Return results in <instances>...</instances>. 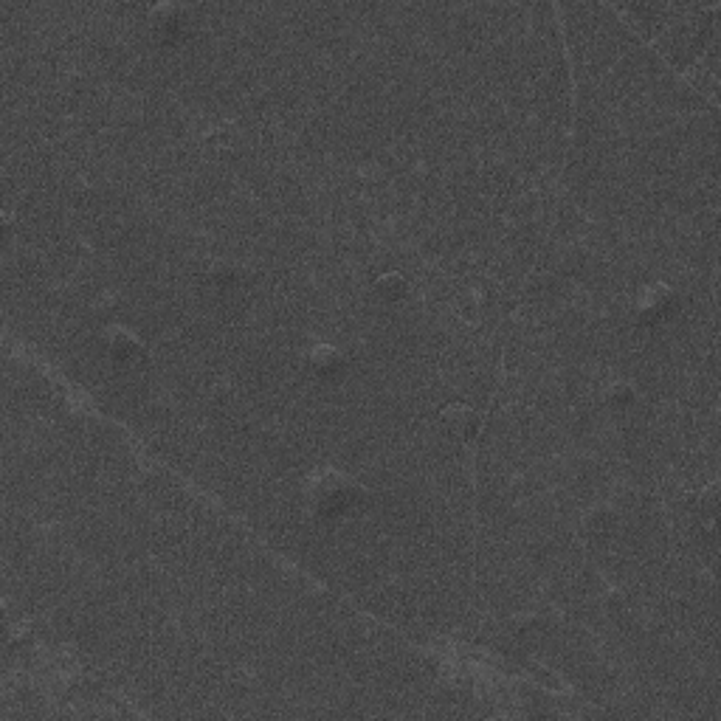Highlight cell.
Returning <instances> with one entry per match:
<instances>
[{"label": "cell", "mask_w": 721, "mask_h": 721, "mask_svg": "<svg viewBox=\"0 0 721 721\" xmlns=\"http://www.w3.org/2000/svg\"><path fill=\"white\" fill-rule=\"evenodd\" d=\"M105 353L116 361V364H136L147 358V347L139 338V333H133L130 327L124 324H113L105 330Z\"/></svg>", "instance_id": "obj_4"}, {"label": "cell", "mask_w": 721, "mask_h": 721, "mask_svg": "<svg viewBox=\"0 0 721 721\" xmlns=\"http://www.w3.org/2000/svg\"><path fill=\"white\" fill-rule=\"evenodd\" d=\"M147 23H150V29H153L155 37H161V40H167V43H175V40L184 37L189 17H186L184 6L161 3V6H153V9H150Z\"/></svg>", "instance_id": "obj_5"}, {"label": "cell", "mask_w": 721, "mask_h": 721, "mask_svg": "<svg viewBox=\"0 0 721 721\" xmlns=\"http://www.w3.org/2000/svg\"><path fill=\"white\" fill-rule=\"evenodd\" d=\"M674 305V288L665 285V282H651V285H645V288L637 291L634 302H631V310H634V319L640 324H657L671 316Z\"/></svg>", "instance_id": "obj_2"}, {"label": "cell", "mask_w": 721, "mask_h": 721, "mask_svg": "<svg viewBox=\"0 0 721 721\" xmlns=\"http://www.w3.org/2000/svg\"><path fill=\"white\" fill-rule=\"evenodd\" d=\"M375 293L384 302H400L409 293V279L403 277L400 271H384L381 277L375 279Z\"/></svg>", "instance_id": "obj_7"}, {"label": "cell", "mask_w": 721, "mask_h": 721, "mask_svg": "<svg viewBox=\"0 0 721 721\" xmlns=\"http://www.w3.org/2000/svg\"><path fill=\"white\" fill-rule=\"evenodd\" d=\"M302 496H305L307 510L322 522L344 519V516H350L353 510H361L369 502L367 485H361L355 476L336 471V468L313 471L307 476Z\"/></svg>", "instance_id": "obj_1"}, {"label": "cell", "mask_w": 721, "mask_h": 721, "mask_svg": "<svg viewBox=\"0 0 721 721\" xmlns=\"http://www.w3.org/2000/svg\"><path fill=\"white\" fill-rule=\"evenodd\" d=\"M344 367H347V355L341 353L338 347H333V344H316L307 353V369L313 375H319V378H333Z\"/></svg>", "instance_id": "obj_6"}, {"label": "cell", "mask_w": 721, "mask_h": 721, "mask_svg": "<svg viewBox=\"0 0 721 721\" xmlns=\"http://www.w3.org/2000/svg\"><path fill=\"white\" fill-rule=\"evenodd\" d=\"M634 398H637V392H634V386L626 384V381H617V384L609 386V392H606V400H609L612 406H617V409L631 406Z\"/></svg>", "instance_id": "obj_8"}, {"label": "cell", "mask_w": 721, "mask_h": 721, "mask_svg": "<svg viewBox=\"0 0 721 721\" xmlns=\"http://www.w3.org/2000/svg\"><path fill=\"white\" fill-rule=\"evenodd\" d=\"M440 426L448 437L460 440V443H474L482 434V415L468 403H448L440 409Z\"/></svg>", "instance_id": "obj_3"}]
</instances>
